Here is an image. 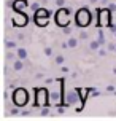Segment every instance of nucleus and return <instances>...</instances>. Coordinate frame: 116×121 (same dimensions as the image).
<instances>
[{
	"mask_svg": "<svg viewBox=\"0 0 116 121\" xmlns=\"http://www.w3.org/2000/svg\"><path fill=\"white\" fill-rule=\"evenodd\" d=\"M72 32H73V29H72L70 26H65V27H62V34H64V35H72Z\"/></svg>",
	"mask_w": 116,
	"mask_h": 121,
	"instance_id": "6ab92c4d",
	"label": "nucleus"
},
{
	"mask_svg": "<svg viewBox=\"0 0 116 121\" xmlns=\"http://www.w3.org/2000/svg\"><path fill=\"white\" fill-rule=\"evenodd\" d=\"M108 8H110L111 11H116V3H113V2H111V3H108Z\"/></svg>",
	"mask_w": 116,
	"mask_h": 121,
	"instance_id": "cd10ccee",
	"label": "nucleus"
},
{
	"mask_svg": "<svg viewBox=\"0 0 116 121\" xmlns=\"http://www.w3.org/2000/svg\"><path fill=\"white\" fill-rule=\"evenodd\" d=\"M11 100L18 107H25L29 104V91L24 88H16L11 94Z\"/></svg>",
	"mask_w": 116,
	"mask_h": 121,
	"instance_id": "f03ea898",
	"label": "nucleus"
},
{
	"mask_svg": "<svg viewBox=\"0 0 116 121\" xmlns=\"http://www.w3.org/2000/svg\"><path fill=\"white\" fill-rule=\"evenodd\" d=\"M49 18H38V16H33V21H35V24L38 26V27H46L48 26V21Z\"/></svg>",
	"mask_w": 116,
	"mask_h": 121,
	"instance_id": "9b49d317",
	"label": "nucleus"
},
{
	"mask_svg": "<svg viewBox=\"0 0 116 121\" xmlns=\"http://www.w3.org/2000/svg\"><path fill=\"white\" fill-rule=\"evenodd\" d=\"M11 22H13V26H16V27H24V26L29 24V16L22 11H13Z\"/></svg>",
	"mask_w": 116,
	"mask_h": 121,
	"instance_id": "423d86ee",
	"label": "nucleus"
},
{
	"mask_svg": "<svg viewBox=\"0 0 116 121\" xmlns=\"http://www.w3.org/2000/svg\"><path fill=\"white\" fill-rule=\"evenodd\" d=\"M113 75H116V67H113Z\"/></svg>",
	"mask_w": 116,
	"mask_h": 121,
	"instance_id": "72a5a7b5",
	"label": "nucleus"
},
{
	"mask_svg": "<svg viewBox=\"0 0 116 121\" xmlns=\"http://www.w3.org/2000/svg\"><path fill=\"white\" fill-rule=\"evenodd\" d=\"M11 6H13V11H22L24 8L30 6V3H29V0H14Z\"/></svg>",
	"mask_w": 116,
	"mask_h": 121,
	"instance_id": "0eeeda50",
	"label": "nucleus"
},
{
	"mask_svg": "<svg viewBox=\"0 0 116 121\" xmlns=\"http://www.w3.org/2000/svg\"><path fill=\"white\" fill-rule=\"evenodd\" d=\"M70 14H72V10L67 8V6H61L57 11H56L54 21L59 27H65V26H70Z\"/></svg>",
	"mask_w": 116,
	"mask_h": 121,
	"instance_id": "7ed1b4c3",
	"label": "nucleus"
},
{
	"mask_svg": "<svg viewBox=\"0 0 116 121\" xmlns=\"http://www.w3.org/2000/svg\"><path fill=\"white\" fill-rule=\"evenodd\" d=\"M21 115H22V116H29V115H30V112H27V110H24V112H21Z\"/></svg>",
	"mask_w": 116,
	"mask_h": 121,
	"instance_id": "2f4dec72",
	"label": "nucleus"
},
{
	"mask_svg": "<svg viewBox=\"0 0 116 121\" xmlns=\"http://www.w3.org/2000/svg\"><path fill=\"white\" fill-rule=\"evenodd\" d=\"M92 22V13L87 8H79L75 13V24L78 27H87Z\"/></svg>",
	"mask_w": 116,
	"mask_h": 121,
	"instance_id": "f257e3e1",
	"label": "nucleus"
},
{
	"mask_svg": "<svg viewBox=\"0 0 116 121\" xmlns=\"http://www.w3.org/2000/svg\"><path fill=\"white\" fill-rule=\"evenodd\" d=\"M38 8H40V3H38V2H33V3H30V10H32V11H37Z\"/></svg>",
	"mask_w": 116,
	"mask_h": 121,
	"instance_id": "b1692460",
	"label": "nucleus"
},
{
	"mask_svg": "<svg viewBox=\"0 0 116 121\" xmlns=\"http://www.w3.org/2000/svg\"><path fill=\"white\" fill-rule=\"evenodd\" d=\"M43 53H45V56H48V57L54 56V51H53L51 46H45V48H43Z\"/></svg>",
	"mask_w": 116,
	"mask_h": 121,
	"instance_id": "a211bd4d",
	"label": "nucleus"
},
{
	"mask_svg": "<svg viewBox=\"0 0 116 121\" xmlns=\"http://www.w3.org/2000/svg\"><path fill=\"white\" fill-rule=\"evenodd\" d=\"M97 40L100 42V45L104 46V45H107V40H105V34L102 29H97Z\"/></svg>",
	"mask_w": 116,
	"mask_h": 121,
	"instance_id": "4468645a",
	"label": "nucleus"
},
{
	"mask_svg": "<svg viewBox=\"0 0 116 121\" xmlns=\"http://www.w3.org/2000/svg\"><path fill=\"white\" fill-rule=\"evenodd\" d=\"M54 62L57 64V65H64V62H65V57H64L62 54H57V56L54 57Z\"/></svg>",
	"mask_w": 116,
	"mask_h": 121,
	"instance_id": "f3484780",
	"label": "nucleus"
},
{
	"mask_svg": "<svg viewBox=\"0 0 116 121\" xmlns=\"http://www.w3.org/2000/svg\"><path fill=\"white\" fill-rule=\"evenodd\" d=\"M49 104V91L48 88H37L35 89V107H46Z\"/></svg>",
	"mask_w": 116,
	"mask_h": 121,
	"instance_id": "20e7f679",
	"label": "nucleus"
},
{
	"mask_svg": "<svg viewBox=\"0 0 116 121\" xmlns=\"http://www.w3.org/2000/svg\"><path fill=\"white\" fill-rule=\"evenodd\" d=\"M22 69H24V60L22 59H14L13 60V70H14V72H21V70H22Z\"/></svg>",
	"mask_w": 116,
	"mask_h": 121,
	"instance_id": "1a4fd4ad",
	"label": "nucleus"
},
{
	"mask_svg": "<svg viewBox=\"0 0 116 121\" xmlns=\"http://www.w3.org/2000/svg\"><path fill=\"white\" fill-rule=\"evenodd\" d=\"M6 59L8 60H14V59H18V53H6Z\"/></svg>",
	"mask_w": 116,
	"mask_h": 121,
	"instance_id": "aec40b11",
	"label": "nucleus"
},
{
	"mask_svg": "<svg viewBox=\"0 0 116 121\" xmlns=\"http://www.w3.org/2000/svg\"><path fill=\"white\" fill-rule=\"evenodd\" d=\"M97 24H99V27H110L111 26V10L110 8H99L97 10Z\"/></svg>",
	"mask_w": 116,
	"mask_h": 121,
	"instance_id": "39448f33",
	"label": "nucleus"
},
{
	"mask_svg": "<svg viewBox=\"0 0 116 121\" xmlns=\"http://www.w3.org/2000/svg\"><path fill=\"white\" fill-rule=\"evenodd\" d=\"M107 49L108 51H116V45L115 43H107Z\"/></svg>",
	"mask_w": 116,
	"mask_h": 121,
	"instance_id": "393cba45",
	"label": "nucleus"
},
{
	"mask_svg": "<svg viewBox=\"0 0 116 121\" xmlns=\"http://www.w3.org/2000/svg\"><path fill=\"white\" fill-rule=\"evenodd\" d=\"M79 38H81V40H87V38H89V34H87V32H86V30H81V32H79Z\"/></svg>",
	"mask_w": 116,
	"mask_h": 121,
	"instance_id": "5701e85b",
	"label": "nucleus"
},
{
	"mask_svg": "<svg viewBox=\"0 0 116 121\" xmlns=\"http://www.w3.org/2000/svg\"><path fill=\"white\" fill-rule=\"evenodd\" d=\"M62 97H64V92H62L59 88L49 92V99H51V102H59V100H62Z\"/></svg>",
	"mask_w": 116,
	"mask_h": 121,
	"instance_id": "6e6552de",
	"label": "nucleus"
},
{
	"mask_svg": "<svg viewBox=\"0 0 116 121\" xmlns=\"http://www.w3.org/2000/svg\"><path fill=\"white\" fill-rule=\"evenodd\" d=\"M45 83H46V85H51V83H53V78H46V80H45Z\"/></svg>",
	"mask_w": 116,
	"mask_h": 121,
	"instance_id": "473e14b6",
	"label": "nucleus"
},
{
	"mask_svg": "<svg viewBox=\"0 0 116 121\" xmlns=\"http://www.w3.org/2000/svg\"><path fill=\"white\" fill-rule=\"evenodd\" d=\"M49 113H51V110L48 108V105H46V107H43L41 112H40V115H41V116H49Z\"/></svg>",
	"mask_w": 116,
	"mask_h": 121,
	"instance_id": "412c9836",
	"label": "nucleus"
},
{
	"mask_svg": "<svg viewBox=\"0 0 116 121\" xmlns=\"http://www.w3.org/2000/svg\"><path fill=\"white\" fill-rule=\"evenodd\" d=\"M61 70H62V73H68V67H65V65H61Z\"/></svg>",
	"mask_w": 116,
	"mask_h": 121,
	"instance_id": "c756f323",
	"label": "nucleus"
},
{
	"mask_svg": "<svg viewBox=\"0 0 116 121\" xmlns=\"http://www.w3.org/2000/svg\"><path fill=\"white\" fill-rule=\"evenodd\" d=\"M16 53H18V57L19 59H22V60H25L27 57H29V53H27V49L25 48H16Z\"/></svg>",
	"mask_w": 116,
	"mask_h": 121,
	"instance_id": "f8f14e48",
	"label": "nucleus"
},
{
	"mask_svg": "<svg viewBox=\"0 0 116 121\" xmlns=\"http://www.w3.org/2000/svg\"><path fill=\"white\" fill-rule=\"evenodd\" d=\"M99 53V56H100V57H104V56H107V53H108V49H104V48H100L97 51Z\"/></svg>",
	"mask_w": 116,
	"mask_h": 121,
	"instance_id": "a878e982",
	"label": "nucleus"
},
{
	"mask_svg": "<svg viewBox=\"0 0 116 121\" xmlns=\"http://www.w3.org/2000/svg\"><path fill=\"white\" fill-rule=\"evenodd\" d=\"M113 91H115V86H113V85L107 86V92H113Z\"/></svg>",
	"mask_w": 116,
	"mask_h": 121,
	"instance_id": "c85d7f7f",
	"label": "nucleus"
},
{
	"mask_svg": "<svg viewBox=\"0 0 116 121\" xmlns=\"http://www.w3.org/2000/svg\"><path fill=\"white\" fill-rule=\"evenodd\" d=\"M108 29H110V32H111V34H115V35H116V26H110Z\"/></svg>",
	"mask_w": 116,
	"mask_h": 121,
	"instance_id": "7c9ffc66",
	"label": "nucleus"
},
{
	"mask_svg": "<svg viewBox=\"0 0 116 121\" xmlns=\"http://www.w3.org/2000/svg\"><path fill=\"white\" fill-rule=\"evenodd\" d=\"M35 16H38V18H51V11L46 10V8H38L35 11Z\"/></svg>",
	"mask_w": 116,
	"mask_h": 121,
	"instance_id": "9d476101",
	"label": "nucleus"
},
{
	"mask_svg": "<svg viewBox=\"0 0 116 121\" xmlns=\"http://www.w3.org/2000/svg\"><path fill=\"white\" fill-rule=\"evenodd\" d=\"M56 2V5L59 6V8H61V6H65V0H54Z\"/></svg>",
	"mask_w": 116,
	"mask_h": 121,
	"instance_id": "bb28decb",
	"label": "nucleus"
},
{
	"mask_svg": "<svg viewBox=\"0 0 116 121\" xmlns=\"http://www.w3.org/2000/svg\"><path fill=\"white\" fill-rule=\"evenodd\" d=\"M68 46H70V49H73V48H76L78 46V43H79V40L76 38V37H68Z\"/></svg>",
	"mask_w": 116,
	"mask_h": 121,
	"instance_id": "2eb2a0df",
	"label": "nucleus"
},
{
	"mask_svg": "<svg viewBox=\"0 0 116 121\" xmlns=\"http://www.w3.org/2000/svg\"><path fill=\"white\" fill-rule=\"evenodd\" d=\"M19 108H21V107H18V105H14V107H13V108L10 110V113H11L13 116H16V115H19V113H21V112H19Z\"/></svg>",
	"mask_w": 116,
	"mask_h": 121,
	"instance_id": "4be33fe9",
	"label": "nucleus"
},
{
	"mask_svg": "<svg viewBox=\"0 0 116 121\" xmlns=\"http://www.w3.org/2000/svg\"><path fill=\"white\" fill-rule=\"evenodd\" d=\"M100 46H102V45H100V42H99L97 38L89 42V49H91V51H99V49H100Z\"/></svg>",
	"mask_w": 116,
	"mask_h": 121,
	"instance_id": "ddd939ff",
	"label": "nucleus"
},
{
	"mask_svg": "<svg viewBox=\"0 0 116 121\" xmlns=\"http://www.w3.org/2000/svg\"><path fill=\"white\" fill-rule=\"evenodd\" d=\"M5 48L6 49H16V48H18L16 40H5Z\"/></svg>",
	"mask_w": 116,
	"mask_h": 121,
	"instance_id": "dca6fc26",
	"label": "nucleus"
}]
</instances>
